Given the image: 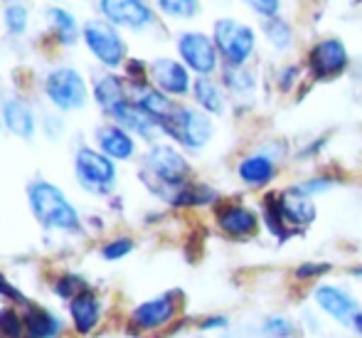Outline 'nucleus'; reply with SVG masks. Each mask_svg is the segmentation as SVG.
<instances>
[{
    "instance_id": "1",
    "label": "nucleus",
    "mask_w": 362,
    "mask_h": 338,
    "mask_svg": "<svg viewBox=\"0 0 362 338\" xmlns=\"http://www.w3.org/2000/svg\"><path fill=\"white\" fill-rule=\"evenodd\" d=\"M28 205L33 218L40 222V227L52 230V232H79L81 218L79 210L69 203V198L49 181H33L28 186Z\"/></svg>"
},
{
    "instance_id": "2",
    "label": "nucleus",
    "mask_w": 362,
    "mask_h": 338,
    "mask_svg": "<svg viewBox=\"0 0 362 338\" xmlns=\"http://www.w3.org/2000/svg\"><path fill=\"white\" fill-rule=\"evenodd\" d=\"M74 178L79 188L89 196H109L114 193L119 181V168L116 161L99 151L94 146H79L74 151Z\"/></svg>"
},
{
    "instance_id": "3",
    "label": "nucleus",
    "mask_w": 362,
    "mask_h": 338,
    "mask_svg": "<svg viewBox=\"0 0 362 338\" xmlns=\"http://www.w3.org/2000/svg\"><path fill=\"white\" fill-rule=\"evenodd\" d=\"M45 96L47 101L62 114L81 111L89 101V86L81 77L79 69L74 67H54L45 77Z\"/></svg>"
},
{
    "instance_id": "4",
    "label": "nucleus",
    "mask_w": 362,
    "mask_h": 338,
    "mask_svg": "<svg viewBox=\"0 0 362 338\" xmlns=\"http://www.w3.org/2000/svg\"><path fill=\"white\" fill-rule=\"evenodd\" d=\"M81 40H84L86 50L94 55V60L106 69H119L126 62V40L119 35V30L109 23V20H86L81 28Z\"/></svg>"
},
{
    "instance_id": "5",
    "label": "nucleus",
    "mask_w": 362,
    "mask_h": 338,
    "mask_svg": "<svg viewBox=\"0 0 362 338\" xmlns=\"http://www.w3.org/2000/svg\"><path fill=\"white\" fill-rule=\"evenodd\" d=\"M144 173L156 178L163 188L180 191L190 176V166L177 148L168 146V143H153L144 156Z\"/></svg>"
},
{
    "instance_id": "6",
    "label": "nucleus",
    "mask_w": 362,
    "mask_h": 338,
    "mask_svg": "<svg viewBox=\"0 0 362 338\" xmlns=\"http://www.w3.org/2000/svg\"><path fill=\"white\" fill-rule=\"evenodd\" d=\"M215 47L229 67H242L257 47V35L249 25L232 18H222L215 23Z\"/></svg>"
},
{
    "instance_id": "7",
    "label": "nucleus",
    "mask_w": 362,
    "mask_h": 338,
    "mask_svg": "<svg viewBox=\"0 0 362 338\" xmlns=\"http://www.w3.org/2000/svg\"><path fill=\"white\" fill-rule=\"evenodd\" d=\"M163 134L173 136L185 148L200 151L212 138V121H210V116L192 109V106H177L175 116H173L170 124L163 129Z\"/></svg>"
},
{
    "instance_id": "8",
    "label": "nucleus",
    "mask_w": 362,
    "mask_h": 338,
    "mask_svg": "<svg viewBox=\"0 0 362 338\" xmlns=\"http://www.w3.org/2000/svg\"><path fill=\"white\" fill-rule=\"evenodd\" d=\"M99 10L114 28H126L134 33H144L156 23V15L146 0H99Z\"/></svg>"
},
{
    "instance_id": "9",
    "label": "nucleus",
    "mask_w": 362,
    "mask_h": 338,
    "mask_svg": "<svg viewBox=\"0 0 362 338\" xmlns=\"http://www.w3.org/2000/svg\"><path fill=\"white\" fill-rule=\"evenodd\" d=\"M177 55L187 69L200 77H210L217 69V47L215 40L202 33H182L177 38Z\"/></svg>"
},
{
    "instance_id": "10",
    "label": "nucleus",
    "mask_w": 362,
    "mask_h": 338,
    "mask_svg": "<svg viewBox=\"0 0 362 338\" xmlns=\"http://www.w3.org/2000/svg\"><path fill=\"white\" fill-rule=\"evenodd\" d=\"M148 77L156 84V89H160L163 94L168 96H185L190 94V74H187V67L177 60L170 57H158L148 64Z\"/></svg>"
},
{
    "instance_id": "11",
    "label": "nucleus",
    "mask_w": 362,
    "mask_h": 338,
    "mask_svg": "<svg viewBox=\"0 0 362 338\" xmlns=\"http://www.w3.org/2000/svg\"><path fill=\"white\" fill-rule=\"evenodd\" d=\"M175 311H177V304L173 294L153 296V299L141 301V304L131 311V324L141 331H158L175 319Z\"/></svg>"
},
{
    "instance_id": "12",
    "label": "nucleus",
    "mask_w": 362,
    "mask_h": 338,
    "mask_svg": "<svg viewBox=\"0 0 362 338\" xmlns=\"http://www.w3.org/2000/svg\"><path fill=\"white\" fill-rule=\"evenodd\" d=\"M348 64V50L340 40H323L308 55V67L318 79H330L340 74Z\"/></svg>"
},
{
    "instance_id": "13",
    "label": "nucleus",
    "mask_w": 362,
    "mask_h": 338,
    "mask_svg": "<svg viewBox=\"0 0 362 338\" xmlns=\"http://www.w3.org/2000/svg\"><path fill=\"white\" fill-rule=\"evenodd\" d=\"M3 124L5 129L13 136L23 138V141H33L35 134H37V114L30 106V101H25L23 96H10V99L3 101Z\"/></svg>"
},
{
    "instance_id": "14",
    "label": "nucleus",
    "mask_w": 362,
    "mask_h": 338,
    "mask_svg": "<svg viewBox=\"0 0 362 338\" xmlns=\"http://www.w3.org/2000/svg\"><path fill=\"white\" fill-rule=\"evenodd\" d=\"M94 141L104 156H109L111 161H131L139 151L136 138L126 129H121L119 124H104L94 131Z\"/></svg>"
},
{
    "instance_id": "15",
    "label": "nucleus",
    "mask_w": 362,
    "mask_h": 338,
    "mask_svg": "<svg viewBox=\"0 0 362 338\" xmlns=\"http://www.w3.org/2000/svg\"><path fill=\"white\" fill-rule=\"evenodd\" d=\"M69 316H72V326L79 336H89L91 331L99 326L101 321V299L96 291L89 286L81 289L79 294L69 301Z\"/></svg>"
},
{
    "instance_id": "16",
    "label": "nucleus",
    "mask_w": 362,
    "mask_h": 338,
    "mask_svg": "<svg viewBox=\"0 0 362 338\" xmlns=\"http://www.w3.org/2000/svg\"><path fill=\"white\" fill-rule=\"evenodd\" d=\"M315 301H318V306L330 319H335L338 324L345 326L355 324V316L360 314V306L355 304L353 296L340 291L338 286H318L315 289Z\"/></svg>"
},
{
    "instance_id": "17",
    "label": "nucleus",
    "mask_w": 362,
    "mask_h": 338,
    "mask_svg": "<svg viewBox=\"0 0 362 338\" xmlns=\"http://www.w3.org/2000/svg\"><path fill=\"white\" fill-rule=\"evenodd\" d=\"M134 101L146 111L148 116H151L153 121H156L158 126H160V131L170 124L173 116H175V111H177V106L173 104L170 96L163 94L160 89H153V86H141V89H136Z\"/></svg>"
},
{
    "instance_id": "18",
    "label": "nucleus",
    "mask_w": 362,
    "mask_h": 338,
    "mask_svg": "<svg viewBox=\"0 0 362 338\" xmlns=\"http://www.w3.org/2000/svg\"><path fill=\"white\" fill-rule=\"evenodd\" d=\"M111 119H114V124H119L121 129L129 131V134H139L144 138H153L156 131H160V126H158L134 99H126L124 104L111 114Z\"/></svg>"
},
{
    "instance_id": "19",
    "label": "nucleus",
    "mask_w": 362,
    "mask_h": 338,
    "mask_svg": "<svg viewBox=\"0 0 362 338\" xmlns=\"http://www.w3.org/2000/svg\"><path fill=\"white\" fill-rule=\"evenodd\" d=\"M126 99H129V94H126L124 79H121L119 74H114V72L101 74L99 79L94 81V101L106 116L114 114Z\"/></svg>"
},
{
    "instance_id": "20",
    "label": "nucleus",
    "mask_w": 362,
    "mask_h": 338,
    "mask_svg": "<svg viewBox=\"0 0 362 338\" xmlns=\"http://www.w3.org/2000/svg\"><path fill=\"white\" fill-rule=\"evenodd\" d=\"M217 222L232 237H247V235H252L259 227L257 213L244 208V205H227V208H222L217 215Z\"/></svg>"
},
{
    "instance_id": "21",
    "label": "nucleus",
    "mask_w": 362,
    "mask_h": 338,
    "mask_svg": "<svg viewBox=\"0 0 362 338\" xmlns=\"http://www.w3.org/2000/svg\"><path fill=\"white\" fill-rule=\"evenodd\" d=\"M279 210H281L284 222L300 225V227L313 222L315 218V205L308 201V196H300L296 188H291V191L279 196Z\"/></svg>"
},
{
    "instance_id": "22",
    "label": "nucleus",
    "mask_w": 362,
    "mask_h": 338,
    "mask_svg": "<svg viewBox=\"0 0 362 338\" xmlns=\"http://www.w3.org/2000/svg\"><path fill=\"white\" fill-rule=\"evenodd\" d=\"M45 20L49 23L54 38H57L64 47L76 45V40H79V35H81L79 23H76V18L67 8H62V5H47V8H45Z\"/></svg>"
},
{
    "instance_id": "23",
    "label": "nucleus",
    "mask_w": 362,
    "mask_h": 338,
    "mask_svg": "<svg viewBox=\"0 0 362 338\" xmlns=\"http://www.w3.org/2000/svg\"><path fill=\"white\" fill-rule=\"evenodd\" d=\"M64 329V321L47 309H30L25 316V338H57Z\"/></svg>"
},
{
    "instance_id": "24",
    "label": "nucleus",
    "mask_w": 362,
    "mask_h": 338,
    "mask_svg": "<svg viewBox=\"0 0 362 338\" xmlns=\"http://www.w3.org/2000/svg\"><path fill=\"white\" fill-rule=\"evenodd\" d=\"M237 173L247 186H267V183L276 176V163H274L267 153H257V156L244 158V161L239 163Z\"/></svg>"
},
{
    "instance_id": "25",
    "label": "nucleus",
    "mask_w": 362,
    "mask_h": 338,
    "mask_svg": "<svg viewBox=\"0 0 362 338\" xmlns=\"http://www.w3.org/2000/svg\"><path fill=\"white\" fill-rule=\"evenodd\" d=\"M192 94L207 114H222L224 111V94L210 77H197L195 84H192Z\"/></svg>"
},
{
    "instance_id": "26",
    "label": "nucleus",
    "mask_w": 362,
    "mask_h": 338,
    "mask_svg": "<svg viewBox=\"0 0 362 338\" xmlns=\"http://www.w3.org/2000/svg\"><path fill=\"white\" fill-rule=\"evenodd\" d=\"M217 201V193L207 186H182L180 191H175V196L170 198L173 205L182 208V205H210Z\"/></svg>"
},
{
    "instance_id": "27",
    "label": "nucleus",
    "mask_w": 362,
    "mask_h": 338,
    "mask_svg": "<svg viewBox=\"0 0 362 338\" xmlns=\"http://www.w3.org/2000/svg\"><path fill=\"white\" fill-rule=\"evenodd\" d=\"M3 25L8 30V35L13 38H23L28 33V25H30V13L23 3H10L3 13Z\"/></svg>"
},
{
    "instance_id": "28",
    "label": "nucleus",
    "mask_w": 362,
    "mask_h": 338,
    "mask_svg": "<svg viewBox=\"0 0 362 338\" xmlns=\"http://www.w3.org/2000/svg\"><path fill=\"white\" fill-rule=\"evenodd\" d=\"M163 15L175 20H192L200 15V0H158Z\"/></svg>"
},
{
    "instance_id": "29",
    "label": "nucleus",
    "mask_w": 362,
    "mask_h": 338,
    "mask_svg": "<svg viewBox=\"0 0 362 338\" xmlns=\"http://www.w3.org/2000/svg\"><path fill=\"white\" fill-rule=\"evenodd\" d=\"M264 33L276 50H288L293 45V33L281 18H269L267 25H264Z\"/></svg>"
},
{
    "instance_id": "30",
    "label": "nucleus",
    "mask_w": 362,
    "mask_h": 338,
    "mask_svg": "<svg viewBox=\"0 0 362 338\" xmlns=\"http://www.w3.org/2000/svg\"><path fill=\"white\" fill-rule=\"evenodd\" d=\"M0 338H25V319L13 306L0 309Z\"/></svg>"
},
{
    "instance_id": "31",
    "label": "nucleus",
    "mask_w": 362,
    "mask_h": 338,
    "mask_svg": "<svg viewBox=\"0 0 362 338\" xmlns=\"http://www.w3.org/2000/svg\"><path fill=\"white\" fill-rule=\"evenodd\" d=\"M224 81H227L229 89L237 91V94H249V91L254 89V77L242 67H227Z\"/></svg>"
},
{
    "instance_id": "32",
    "label": "nucleus",
    "mask_w": 362,
    "mask_h": 338,
    "mask_svg": "<svg viewBox=\"0 0 362 338\" xmlns=\"http://www.w3.org/2000/svg\"><path fill=\"white\" fill-rule=\"evenodd\" d=\"M134 252V240L131 237H116V240H109V242L101 247V257L106 262H116V259H124Z\"/></svg>"
},
{
    "instance_id": "33",
    "label": "nucleus",
    "mask_w": 362,
    "mask_h": 338,
    "mask_svg": "<svg viewBox=\"0 0 362 338\" xmlns=\"http://www.w3.org/2000/svg\"><path fill=\"white\" fill-rule=\"evenodd\" d=\"M52 289H54V294H57L59 299H69V301H72L81 289H86V286H84V281H81L79 276L64 274L62 279H57V284H54Z\"/></svg>"
},
{
    "instance_id": "34",
    "label": "nucleus",
    "mask_w": 362,
    "mask_h": 338,
    "mask_svg": "<svg viewBox=\"0 0 362 338\" xmlns=\"http://www.w3.org/2000/svg\"><path fill=\"white\" fill-rule=\"evenodd\" d=\"M42 134L49 141H59L64 134V119L59 114H45L42 116Z\"/></svg>"
},
{
    "instance_id": "35",
    "label": "nucleus",
    "mask_w": 362,
    "mask_h": 338,
    "mask_svg": "<svg viewBox=\"0 0 362 338\" xmlns=\"http://www.w3.org/2000/svg\"><path fill=\"white\" fill-rule=\"evenodd\" d=\"M328 188H333V181H330V178H315V181L298 183L296 191H298L300 196H315V193H325Z\"/></svg>"
},
{
    "instance_id": "36",
    "label": "nucleus",
    "mask_w": 362,
    "mask_h": 338,
    "mask_svg": "<svg viewBox=\"0 0 362 338\" xmlns=\"http://www.w3.org/2000/svg\"><path fill=\"white\" fill-rule=\"evenodd\" d=\"M267 334L274 336V338H288L293 334V326H291L288 319H279V316H274V319H269L267 324Z\"/></svg>"
},
{
    "instance_id": "37",
    "label": "nucleus",
    "mask_w": 362,
    "mask_h": 338,
    "mask_svg": "<svg viewBox=\"0 0 362 338\" xmlns=\"http://www.w3.org/2000/svg\"><path fill=\"white\" fill-rule=\"evenodd\" d=\"M244 3L264 18H276L279 13V0H244Z\"/></svg>"
},
{
    "instance_id": "38",
    "label": "nucleus",
    "mask_w": 362,
    "mask_h": 338,
    "mask_svg": "<svg viewBox=\"0 0 362 338\" xmlns=\"http://www.w3.org/2000/svg\"><path fill=\"white\" fill-rule=\"evenodd\" d=\"M330 267L328 264H303V267L296 269V276H300V279H308V276H318V274H325Z\"/></svg>"
},
{
    "instance_id": "39",
    "label": "nucleus",
    "mask_w": 362,
    "mask_h": 338,
    "mask_svg": "<svg viewBox=\"0 0 362 338\" xmlns=\"http://www.w3.org/2000/svg\"><path fill=\"white\" fill-rule=\"evenodd\" d=\"M296 74H298V69L288 67L286 72H284V77H279V84H281V89H291V84H293Z\"/></svg>"
},
{
    "instance_id": "40",
    "label": "nucleus",
    "mask_w": 362,
    "mask_h": 338,
    "mask_svg": "<svg viewBox=\"0 0 362 338\" xmlns=\"http://www.w3.org/2000/svg\"><path fill=\"white\" fill-rule=\"evenodd\" d=\"M227 326V319H210L202 324V329H224Z\"/></svg>"
},
{
    "instance_id": "41",
    "label": "nucleus",
    "mask_w": 362,
    "mask_h": 338,
    "mask_svg": "<svg viewBox=\"0 0 362 338\" xmlns=\"http://www.w3.org/2000/svg\"><path fill=\"white\" fill-rule=\"evenodd\" d=\"M0 294H10V296H18V291L13 289V286L8 284L5 279H0Z\"/></svg>"
},
{
    "instance_id": "42",
    "label": "nucleus",
    "mask_w": 362,
    "mask_h": 338,
    "mask_svg": "<svg viewBox=\"0 0 362 338\" xmlns=\"http://www.w3.org/2000/svg\"><path fill=\"white\" fill-rule=\"evenodd\" d=\"M3 129H5V124H3V114H0V134H3Z\"/></svg>"
},
{
    "instance_id": "43",
    "label": "nucleus",
    "mask_w": 362,
    "mask_h": 338,
    "mask_svg": "<svg viewBox=\"0 0 362 338\" xmlns=\"http://www.w3.org/2000/svg\"><path fill=\"white\" fill-rule=\"evenodd\" d=\"M10 3H25V0H10Z\"/></svg>"
}]
</instances>
